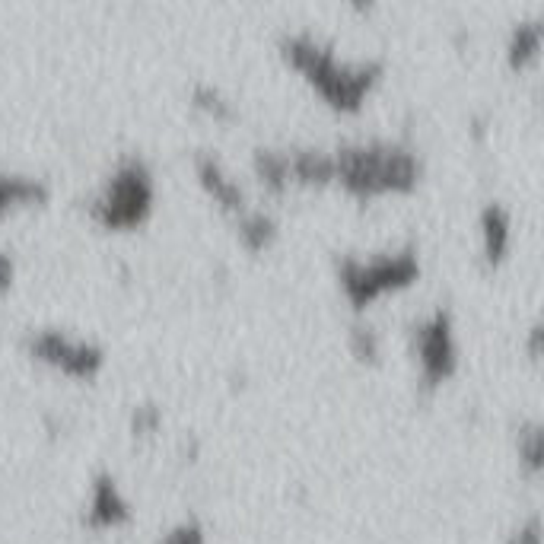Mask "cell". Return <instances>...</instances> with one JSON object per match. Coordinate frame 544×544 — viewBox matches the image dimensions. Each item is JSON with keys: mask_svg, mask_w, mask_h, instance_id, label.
Here are the masks:
<instances>
[{"mask_svg": "<svg viewBox=\"0 0 544 544\" xmlns=\"http://www.w3.org/2000/svg\"><path fill=\"white\" fill-rule=\"evenodd\" d=\"M280 51H284L296 70L309 74V80L319 86V93L335 102L338 109H357L360 99L370 93V86L382 74L379 61L338 58L335 48L306 29L280 35Z\"/></svg>", "mask_w": 544, "mask_h": 544, "instance_id": "1", "label": "cell"}, {"mask_svg": "<svg viewBox=\"0 0 544 544\" xmlns=\"http://www.w3.org/2000/svg\"><path fill=\"white\" fill-rule=\"evenodd\" d=\"M335 179L357 195H376L389 188H408L417 179V156L395 140H354L335 153Z\"/></svg>", "mask_w": 544, "mask_h": 544, "instance_id": "2", "label": "cell"}, {"mask_svg": "<svg viewBox=\"0 0 544 544\" xmlns=\"http://www.w3.org/2000/svg\"><path fill=\"white\" fill-rule=\"evenodd\" d=\"M153 201V172L140 156L121 160L112 179L96 198V217L105 223H134L150 210Z\"/></svg>", "mask_w": 544, "mask_h": 544, "instance_id": "3", "label": "cell"}, {"mask_svg": "<svg viewBox=\"0 0 544 544\" xmlns=\"http://www.w3.org/2000/svg\"><path fill=\"white\" fill-rule=\"evenodd\" d=\"M417 274V255L414 249L405 252H385L373 258H341L338 261V277L341 287L354 303H366L379 296L382 290L408 284Z\"/></svg>", "mask_w": 544, "mask_h": 544, "instance_id": "4", "label": "cell"}, {"mask_svg": "<svg viewBox=\"0 0 544 544\" xmlns=\"http://www.w3.org/2000/svg\"><path fill=\"white\" fill-rule=\"evenodd\" d=\"M414 350L420 360V370L430 382L443 379L452 373L455 366V338H452V322L449 312L436 309L427 319L414 325Z\"/></svg>", "mask_w": 544, "mask_h": 544, "instance_id": "5", "label": "cell"}, {"mask_svg": "<svg viewBox=\"0 0 544 544\" xmlns=\"http://www.w3.org/2000/svg\"><path fill=\"white\" fill-rule=\"evenodd\" d=\"M195 166H198L201 182L210 188V195H214L217 201H223L230 210H236V214H242V210H245V191L239 188V182L233 179V175L223 169L220 156L201 153L195 160Z\"/></svg>", "mask_w": 544, "mask_h": 544, "instance_id": "6", "label": "cell"}, {"mask_svg": "<svg viewBox=\"0 0 544 544\" xmlns=\"http://www.w3.org/2000/svg\"><path fill=\"white\" fill-rule=\"evenodd\" d=\"M481 236H484V252L487 258L494 261L500 258L506 249H510V210L503 204L490 201L481 210Z\"/></svg>", "mask_w": 544, "mask_h": 544, "instance_id": "7", "label": "cell"}, {"mask_svg": "<svg viewBox=\"0 0 544 544\" xmlns=\"http://www.w3.org/2000/svg\"><path fill=\"white\" fill-rule=\"evenodd\" d=\"M239 233L245 239V245H252V249H261V245H268L271 236L277 233V223L268 210H258V207H245L239 214Z\"/></svg>", "mask_w": 544, "mask_h": 544, "instance_id": "8", "label": "cell"}, {"mask_svg": "<svg viewBox=\"0 0 544 544\" xmlns=\"http://www.w3.org/2000/svg\"><path fill=\"white\" fill-rule=\"evenodd\" d=\"M538 42H541V29H538V20H522L513 26L510 32V45H506V51H510L513 64H522L529 61L535 51H538Z\"/></svg>", "mask_w": 544, "mask_h": 544, "instance_id": "9", "label": "cell"}, {"mask_svg": "<svg viewBox=\"0 0 544 544\" xmlns=\"http://www.w3.org/2000/svg\"><path fill=\"white\" fill-rule=\"evenodd\" d=\"M191 99H195L198 109L217 115V118H230L233 115V102L226 99L223 90H220V86H214V83H198L195 90H191Z\"/></svg>", "mask_w": 544, "mask_h": 544, "instance_id": "10", "label": "cell"}, {"mask_svg": "<svg viewBox=\"0 0 544 544\" xmlns=\"http://www.w3.org/2000/svg\"><path fill=\"white\" fill-rule=\"evenodd\" d=\"M350 344H354V350H357L360 357H376L379 354V335H376L373 328H366V325L350 331Z\"/></svg>", "mask_w": 544, "mask_h": 544, "instance_id": "11", "label": "cell"}, {"mask_svg": "<svg viewBox=\"0 0 544 544\" xmlns=\"http://www.w3.org/2000/svg\"><path fill=\"white\" fill-rule=\"evenodd\" d=\"M166 544H204V538H201V529L198 525H179L175 532H169L166 535Z\"/></svg>", "mask_w": 544, "mask_h": 544, "instance_id": "12", "label": "cell"}, {"mask_svg": "<svg viewBox=\"0 0 544 544\" xmlns=\"http://www.w3.org/2000/svg\"><path fill=\"white\" fill-rule=\"evenodd\" d=\"M7 277H10V261H7V258H0V284H4Z\"/></svg>", "mask_w": 544, "mask_h": 544, "instance_id": "13", "label": "cell"}]
</instances>
